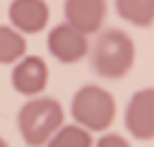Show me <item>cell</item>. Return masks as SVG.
<instances>
[{
	"label": "cell",
	"mask_w": 154,
	"mask_h": 147,
	"mask_svg": "<svg viewBox=\"0 0 154 147\" xmlns=\"http://www.w3.org/2000/svg\"><path fill=\"white\" fill-rule=\"evenodd\" d=\"M65 111L53 96H34L29 99L17 116V125L22 133V140L29 147H43L51 135L63 125Z\"/></svg>",
	"instance_id": "obj_1"
},
{
	"label": "cell",
	"mask_w": 154,
	"mask_h": 147,
	"mask_svg": "<svg viewBox=\"0 0 154 147\" xmlns=\"http://www.w3.org/2000/svg\"><path fill=\"white\" fill-rule=\"evenodd\" d=\"M135 63V43L120 29L101 31L91 48V65L101 77L118 80L130 72Z\"/></svg>",
	"instance_id": "obj_2"
},
{
	"label": "cell",
	"mask_w": 154,
	"mask_h": 147,
	"mask_svg": "<svg viewBox=\"0 0 154 147\" xmlns=\"http://www.w3.org/2000/svg\"><path fill=\"white\" fill-rule=\"evenodd\" d=\"M72 118L87 130H106L116 116V99L101 87H82L75 92L70 104Z\"/></svg>",
	"instance_id": "obj_3"
},
{
	"label": "cell",
	"mask_w": 154,
	"mask_h": 147,
	"mask_svg": "<svg viewBox=\"0 0 154 147\" xmlns=\"http://www.w3.org/2000/svg\"><path fill=\"white\" fill-rule=\"evenodd\" d=\"M125 128L137 140H154V89H140L132 94L125 111Z\"/></svg>",
	"instance_id": "obj_4"
},
{
	"label": "cell",
	"mask_w": 154,
	"mask_h": 147,
	"mask_svg": "<svg viewBox=\"0 0 154 147\" xmlns=\"http://www.w3.org/2000/svg\"><path fill=\"white\" fill-rule=\"evenodd\" d=\"M51 55L60 63H77L87 55L89 46H87V34H82L79 29H75L72 24H58L53 31H48V41H46Z\"/></svg>",
	"instance_id": "obj_5"
},
{
	"label": "cell",
	"mask_w": 154,
	"mask_h": 147,
	"mask_svg": "<svg viewBox=\"0 0 154 147\" xmlns=\"http://www.w3.org/2000/svg\"><path fill=\"white\" fill-rule=\"evenodd\" d=\"M48 84V65L41 55H22L12 70V87L24 96H36Z\"/></svg>",
	"instance_id": "obj_6"
},
{
	"label": "cell",
	"mask_w": 154,
	"mask_h": 147,
	"mask_svg": "<svg viewBox=\"0 0 154 147\" xmlns=\"http://www.w3.org/2000/svg\"><path fill=\"white\" fill-rule=\"evenodd\" d=\"M48 5L46 0H12L7 7L10 24L22 34H38L48 24Z\"/></svg>",
	"instance_id": "obj_7"
},
{
	"label": "cell",
	"mask_w": 154,
	"mask_h": 147,
	"mask_svg": "<svg viewBox=\"0 0 154 147\" xmlns=\"http://www.w3.org/2000/svg\"><path fill=\"white\" fill-rule=\"evenodd\" d=\"M106 17V0H65V22L82 34L101 29Z\"/></svg>",
	"instance_id": "obj_8"
},
{
	"label": "cell",
	"mask_w": 154,
	"mask_h": 147,
	"mask_svg": "<svg viewBox=\"0 0 154 147\" xmlns=\"http://www.w3.org/2000/svg\"><path fill=\"white\" fill-rule=\"evenodd\" d=\"M116 10L120 19L135 27H152L154 24V0H116Z\"/></svg>",
	"instance_id": "obj_9"
},
{
	"label": "cell",
	"mask_w": 154,
	"mask_h": 147,
	"mask_svg": "<svg viewBox=\"0 0 154 147\" xmlns=\"http://www.w3.org/2000/svg\"><path fill=\"white\" fill-rule=\"evenodd\" d=\"M26 53V39L14 27H0V65L17 63Z\"/></svg>",
	"instance_id": "obj_10"
},
{
	"label": "cell",
	"mask_w": 154,
	"mask_h": 147,
	"mask_svg": "<svg viewBox=\"0 0 154 147\" xmlns=\"http://www.w3.org/2000/svg\"><path fill=\"white\" fill-rule=\"evenodd\" d=\"M48 147H91V135L82 125H60L51 135Z\"/></svg>",
	"instance_id": "obj_11"
},
{
	"label": "cell",
	"mask_w": 154,
	"mask_h": 147,
	"mask_svg": "<svg viewBox=\"0 0 154 147\" xmlns=\"http://www.w3.org/2000/svg\"><path fill=\"white\" fill-rule=\"evenodd\" d=\"M96 147H130V142L123 135H118V133H108V135H103L96 142Z\"/></svg>",
	"instance_id": "obj_12"
},
{
	"label": "cell",
	"mask_w": 154,
	"mask_h": 147,
	"mask_svg": "<svg viewBox=\"0 0 154 147\" xmlns=\"http://www.w3.org/2000/svg\"><path fill=\"white\" fill-rule=\"evenodd\" d=\"M0 147H7V142H5V140H2V137H0Z\"/></svg>",
	"instance_id": "obj_13"
}]
</instances>
